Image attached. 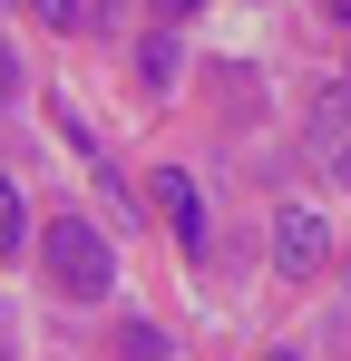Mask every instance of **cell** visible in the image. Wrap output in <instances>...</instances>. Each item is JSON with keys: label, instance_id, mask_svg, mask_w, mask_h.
<instances>
[{"label": "cell", "instance_id": "cell-1", "mask_svg": "<svg viewBox=\"0 0 351 361\" xmlns=\"http://www.w3.org/2000/svg\"><path fill=\"white\" fill-rule=\"evenodd\" d=\"M39 264H49L58 293H78V302H98L117 283V254H108V235H98L88 215H58L49 235H39Z\"/></svg>", "mask_w": 351, "mask_h": 361}, {"label": "cell", "instance_id": "cell-2", "mask_svg": "<svg viewBox=\"0 0 351 361\" xmlns=\"http://www.w3.org/2000/svg\"><path fill=\"white\" fill-rule=\"evenodd\" d=\"M273 254H283V274H322V264H332V225H322L312 205H283V215H273Z\"/></svg>", "mask_w": 351, "mask_h": 361}, {"label": "cell", "instance_id": "cell-3", "mask_svg": "<svg viewBox=\"0 0 351 361\" xmlns=\"http://www.w3.org/2000/svg\"><path fill=\"white\" fill-rule=\"evenodd\" d=\"M156 205H166L176 244H185V254H205V185L185 176V166H166V176H156Z\"/></svg>", "mask_w": 351, "mask_h": 361}, {"label": "cell", "instance_id": "cell-4", "mask_svg": "<svg viewBox=\"0 0 351 361\" xmlns=\"http://www.w3.org/2000/svg\"><path fill=\"white\" fill-rule=\"evenodd\" d=\"M312 147H322V166H342V157H351V98H342V88L312 98Z\"/></svg>", "mask_w": 351, "mask_h": 361}, {"label": "cell", "instance_id": "cell-5", "mask_svg": "<svg viewBox=\"0 0 351 361\" xmlns=\"http://www.w3.org/2000/svg\"><path fill=\"white\" fill-rule=\"evenodd\" d=\"M49 30H88V20H108V0H30Z\"/></svg>", "mask_w": 351, "mask_h": 361}, {"label": "cell", "instance_id": "cell-6", "mask_svg": "<svg viewBox=\"0 0 351 361\" xmlns=\"http://www.w3.org/2000/svg\"><path fill=\"white\" fill-rule=\"evenodd\" d=\"M30 244V205H20V185L0 176V254H20Z\"/></svg>", "mask_w": 351, "mask_h": 361}, {"label": "cell", "instance_id": "cell-7", "mask_svg": "<svg viewBox=\"0 0 351 361\" xmlns=\"http://www.w3.org/2000/svg\"><path fill=\"white\" fill-rule=\"evenodd\" d=\"M117 352H127V361H166V332H147V322H127V332H117Z\"/></svg>", "mask_w": 351, "mask_h": 361}, {"label": "cell", "instance_id": "cell-8", "mask_svg": "<svg viewBox=\"0 0 351 361\" xmlns=\"http://www.w3.org/2000/svg\"><path fill=\"white\" fill-rule=\"evenodd\" d=\"M137 68H147V88H166V78H176V39H166V30L147 39V59H137Z\"/></svg>", "mask_w": 351, "mask_h": 361}, {"label": "cell", "instance_id": "cell-9", "mask_svg": "<svg viewBox=\"0 0 351 361\" xmlns=\"http://www.w3.org/2000/svg\"><path fill=\"white\" fill-rule=\"evenodd\" d=\"M10 98H20V59L0 49V108H10Z\"/></svg>", "mask_w": 351, "mask_h": 361}, {"label": "cell", "instance_id": "cell-10", "mask_svg": "<svg viewBox=\"0 0 351 361\" xmlns=\"http://www.w3.org/2000/svg\"><path fill=\"white\" fill-rule=\"evenodd\" d=\"M156 10H166V20H185V10H205V0H156Z\"/></svg>", "mask_w": 351, "mask_h": 361}, {"label": "cell", "instance_id": "cell-11", "mask_svg": "<svg viewBox=\"0 0 351 361\" xmlns=\"http://www.w3.org/2000/svg\"><path fill=\"white\" fill-rule=\"evenodd\" d=\"M264 361H292V352H264Z\"/></svg>", "mask_w": 351, "mask_h": 361}]
</instances>
